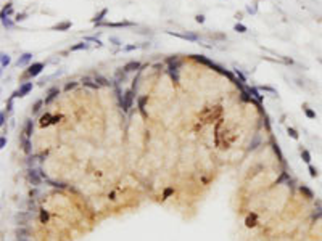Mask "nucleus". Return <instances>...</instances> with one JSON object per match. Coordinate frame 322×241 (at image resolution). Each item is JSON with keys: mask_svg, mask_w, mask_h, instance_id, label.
Returning a JSON list of instances; mask_svg holds the SVG:
<instances>
[{"mask_svg": "<svg viewBox=\"0 0 322 241\" xmlns=\"http://www.w3.org/2000/svg\"><path fill=\"white\" fill-rule=\"evenodd\" d=\"M132 100H134V90H127L121 98V106L124 111H129V108L132 106Z\"/></svg>", "mask_w": 322, "mask_h": 241, "instance_id": "nucleus-1", "label": "nucleus"}, {"mask_svg": "<svg viewBox=\"0 0 322 241\" xmlns=\"http://www.w3.org/2000/svg\"><path fill=\"white\" fill-rule=\"evenodd\" d=\"M31 90H32V82H26V84H23L16 92L13 93V97H26Z\"/></svg>", "mask_w": 322, "mask_h": 241, "instance_id": "nucleus-2", "label": "nucleus"}, {"mask_svg": "<svg viewBox=\"0 0 322 241\" xmlns=\"http://www.w3.org/2000/svg\"><path fill=\"white\" fill-rule=\"evenodd\" d=\"M42 69H43V63H34V64L29 66V69H27V76L35 77L42 73Z\"/></svg>", "mask_w": 322, "mask_h": 241, "instance_id": "nucleus-3", "label": "nucleus"}, {"mask_svg": "<svg viewBox=\"0 0 322 241\" xmlns=\"http://www.w3.org/2000/svg\"><path fill=\"white\" fill-rule=\"evenodd\" d=\"M98 26H106V27H130L134 23L130 21H119V23H98Z\"/></svg>", "mask_w": 322, "mask_h": 241, "instance_id": "nucleus-4", "label": "nucleus"}, {"mask_svg": "<svg viewBox=\"0 0 322 241\" xmlns=\"http://www.w3.org/2000/svg\"><path fill=\"white\" fill-rule=\"evenodd\" d=\"M171 35H176V37H181V39H184V40H192V42H197L198 40V35L197 34H190V32H187V34H177V32H169Z\"/></svg>", "mask_w": 322, "mask_h": 241, "instance_id": "nucleus-5", "label": "nucleus"}, {"mask_svg": "<svg viewBox=\"0 0 322 241\" xmlns=\"http://www.w3.org/2000/svg\"><path fill=\"white\" fill-rule=\"evenodd\" d=\"M27 177H29V182L32 185H39L41 183V177H39L37 171H34V169H29V172H27Z\"/></svg>", "mask_w": 322, "mask_h": 241, "instance_id": "nucleus-6", "label": "nucleus"}, {"mask_svg": "<svg viewBox=\"0 0 322 241\" xmlns=\"http://www.w3.org/2000/svg\"><path fill=\"white\" fill-rule=\"evenodd\" d=\"M31 60H32V53H24V55H21V58H18L16 66H24V64H27Z\"/></svg>", "mask_w": 322, "mask_h": 241, "instance_id": "nucleus-7", "label": "nucleus"}, {"mask_svg": "<svg viewBox=\"0 0 322 241\" xmlns=\"http://www.w3.org/2000/svg\"><path fill=\"white\" fill-rule=\"evenodd\" d=\"M139 68H140V63H139V61H129L127 64H124V68H122V69H124L126 73H130V71H136Z\"/></svg>", "mask_w": 322, "mask_h": 241, "instance_id": "nucleus-8", "label": "nucleus"}, {"mask_svg": "<svg viewBox=\"0 0 322 241\" xmlns=\"http://www.w3.org/2000/svg\"><path fill=\"white\" fill-rule=\"evenodd\" d=\"M300 155H301V159H303L306 164H311V153H309L308 149L301 147L300 148Z\"/></svg>", "mask_w": 322, "mask_h": 241, "instance_id": "nucleus-9", "label": "nucleus"}, {"mask_svg": "<svg viewBox=\"0 0 322 241\" xmlns=\"http://www.w3.org/2000/svg\"><path fill=\"white\" fill-rule=\"evenodd\" d=\"M71 27V21H63V23H58V24H55L52 29L53 31H68Z\"/></svg>", "mask_w": 322, "mask_h": 241, "instance_id": "nucleus-10", "label": "nucleus"}, {"mask_svg": "<svg viewBox=\"0 0 322 241\" xmlns=\"http://www.w3.org/2000/svg\"><path fill=\"white\" fill-rule=\"evenodd\" d=\"M300 191L303 193V195H304L308 199H312V198H314V193L311 191V188L306 187V185H300Z\"/></svg>", "mask_w": 322, "mask_h": 241, "instance_id": "nucleus-11", "label": "nucleus"}, {"mask_svg": "<svg viewBox=\"0 0 322 241\" xmlns=\"http://www.w3.org/2000/svg\"><path fill=\"white\" fill-rule=\"evenodd\" d=\"M248 93L251 95V98H256L258 101H263V95H259L258 89H254V87H248Z\"/></svg>", "mask_w": 322, "mask_h": 241, "instance_id": "nucleus-12", "label": "nucleus"}, {"mask_svg": "<svg viewBox=\"0 0 322 241\" xmlns=\"http://www.w3.org/2000/svg\"><path fill=\"white\" fill-rule=\"evenodd\" d=\"M303 111H304V114H306L308 119H316V117H317L316 111H312L311 108H308V105H303Z\"/></svg>", "mask_w": 322, "mask_h": 241, "instance_id": "nucleus-13", "label": "nucleus"}, {"mask_svg": "<svg viewBox=\"0 0 322 241\" xmlns=\"http://www.w3.org/2000/svg\"><path fill=\"white\" fill-rule=\"evenodd\" d=\"M108 13V8H103L100 13L98 15H95V16L92 18V23H95V24H98V23H102V19H103V16H105V15Z\"/></svg>", "mask_w": 322, "mask_h": 241, "instance_id": "nucleus-14", "label": "nucleus"}, {"mask_svg": "<svg viewBox=\"0 0 322 241\" xmlns=\"http://www.w3.org/2000/svg\"><path fill=\"white\" fill-rule=\"evenodd\" d=\"M87 48H89V43L81 42V43H76V45L71 47V52H79V50H87Z\"/></svg>", "mask_w": 322, "mask_h": 241, "instance_id": "nucleus-15", "label": "nucleus"}, {"mask_svg": "<svg viewBox=\"0 0 322 241\" xmlns=\"http://www.w3.org/2000/svg\"><path fill=\"white\" fill-rule=\"evenodd\" d=\"M49 124H52V116L47 113V114H43V116L41 117V125L45 127V125H49Z\"/></svg>", "mask_w": 322, "mask_h": 241, "instance_id": "nucleus-16", "label": "nucleus"}, {"mask_svg": "<svg viewBox=\"0 0 322 241\" xmlns=\"http://www.w3.org/2000/svg\"><path fill=\"white\" fill-rule=\"evenodd\" d=\"M169 74H171V77L174 79V82H179V77H177V64L169 66Z\"/></svg>", "mask_w": 322, "mask_h": 241, "instance_id": "nucleus-17", "label": "nucleus"}, {"mask_svg": "<svg viewBox=\"0 0 322 241\" xmlns=\"http://www.w3.org/2000/svg\"><path fill=\"white\" fill-rule=\"evenodd\" d=\"M148 100V97H140L139 98V109L142 114H145V101Z\"/></svg>", "mask_w": 322, "mask_h": 241, "instance_id": "nucleus-18", "label": "nucleus"}, {"mask_svg": "<svg viewBox=\"0 0 322 241\" xmlns=\"http://www.w3.org/2000/svg\"><path fill=\"white\" fill-rule=\"evenodd\" d=\"M287 133L293 138V140H298V138H300V133H298L293 127H287Z\"/></svg>", "mask_w": 322, "mask_h": 241, "instance_id": "nucleus-19", "label": "nucleus"}, {"mask_svg": "<svg viewBox=\"0 0 322 241\" xmlns=\"http://www.w3.org/2000/svg\"><path fill=\"white\" fill-rule=\"evenodd\" d=\"M234 31H237V32H240V34H243V32H246V26H243L242 23H237L235 26H234Z\"/></svg>", "mask_w": 322, "mask_h": 241, "instance_id": "nucleus-20", "label": "nucleus"}, {"mask_svg": "<svg viewBox=\"0 0 322 241\" xmlns=\"http://www.w3.org/2000/svg\"><path fill=\"white\" fill-rule=\"evenodd\" d=\"M308 171H309V175H311L312 179H316V177L319 175V172H317V169L314 167V166H311V164H308Z\"/></svg>", "mask_w": 322, "mask_h": 241, "instance_id": "nucleus-21", "label": "nucleus"}, {"mask_svg": "<svg viewBox=\"0 0 322 241\" xmlns=\"http://www.w3.org/2000/svg\"><path fill=\"white\" fill-rule=\"evenodd\" d=\"M10 61H11V60H10L8 55H7V53H2V68H7V66L10 64Z\"/></svg>", "mask_w": 322, "mask_h": 241, "instance_id": "nucleus-22", "label": "nucleus"}, {"mask_svg": "<svg viewBox=\"0 0 322 241\" xmlns=\"http://www.w3.org/2000/svg\"><path fill=\"white\" fill-rule=\"evenodd\" d=\"M2 23H3V26L8 27V29H11V27H13V23H11L10 19L5 16V15H2Z\"/></svg>", "mask_w": 322, "mask_h": 241, "instance_id": "nucleus-23", "label": "nucleus"}, {"mask_svg": "<svg viewBox=\"0 0 322 241\" xmlns=\"http://www.w3.org/2000/svg\"><path fill=\"white\" fill-rule=\"evenodd\" d=\"M259 90H264V92H271L272 95H277V90L272 89V87H269V85H261Z\"/></svg>", "mask_w": 322, "mask_h": 241, "instance_id": "nucleus-24", "label": "nucleus"}, {"mask_svg": "<svg viewBox=\"0 0 322 241\" xmlns=\"http://www.w3.org/2000/svg\"><path fill=\"white\" fill-rule=\"evenodd\" d=\"M84 40H85V42H95L98 47H102V45H103V43H102L100 40H98L97 37H90V35H89V37H84Z\"/></svg>", "mask_w": 322, "mask_h": 241, "instance_id": "nucleus-25", "label": "nucleus"}, {"mask_svg": "<svg viewBox=\"0 0 322 241\" xmlns=\"http://www.w3.org/2000/svg\"><path fill=\"white\" fill-rule=\"evenodd\" d=\"M31 133H32V122L27 121V124H26V137L29 138V137H31Z\"/></svg>", "mask_w": 322, "mask_h": 241, "instance_id": "nucleus-26", "label": "nucleus"}, {"mask_svg": "<svg viewBox=\"0 0 322 241\" xmlns=\"http://www.w3.org/2000/svg\"><path fill=\"white\" fill-rule=\"evenodd\" d=\"M23 143H24V151L26 153H31V143H29V138H23Z\"/></svg>", "mask_w": 322, "mask_h": 241, "instance_id": "nucleus-27", "label": "nucleus"}, {"mask_svg": "<svg viewBox=\"0 0 322 241\" xmlns=\"http://www.w3.org/2000/svg\"><path fill=\"white\" fill-rule=\"evenodd\" d=\"M58 95V89H52L50 90V95H49V98H47V101H50V100H53L55 97Z\"/></svg>", "mask_w": 322, "mask_h": 241, "instance_id": "nucleus-28", "label": "nucleus"}, {"mask_svg": "<svg viewBox=\"0 0 322 241\" xmlns=\"http://www.w3.org/2000/svg\"><path fill=\"white\" fill-rule=\"evenodd\" d=\"M82 84L87 85V87H92V89H97V87H98V84H92L89 79H82Z\"/></svg>", "mask_w": 322, "mask_h": 241, "instance_id": "nucleus-29", "label": "nucleus"}, {"mask_svg": "<svg viewBox=\"0 0 322 241\" xmlns=\"http://www.w3.org/2000/svg\"><path fill=\"white\" fill-rule=\"evenodd\" d=\"M95 81H97V82H98V84H100V85H110V82L106 81V79L100 77V76H97V79H95Z\"/></svg>", "mask_w": 322, "mask_h": 241, "instance_id": "nucleus-30", "label": "nucleus"}, {"mask_svg": "<svg viewBox=\"0 0 322 241\" xmlns=\"http://www.w3.org/2000/svg\"><path fill=\"white\" fill-rule=\"evenodd\" d=\"M172 193H174V188H171V187H169V188H166V190H164V195H163V198H164V199H166V198H169V196L172 195Z\"/></svg>", "mask_w": 322, "mask_h": 241, "instance_id": "nucleus-31", "label": "nucleus"}, {"mask_svg": "<svg viewBox=\"0 0 322 241\" xmlns=\"http://www.w3.org/2000/svg\"><path fill=\"white\" fill-rule=\"evenodd\" d=\"M137 48H140V45H126L124 52H132V50H137Z\"/></svg>", "mask_w": 322, "mask_h": 241, "instance_id": "nucleus-32", "label": "nucleus"}, {"mask_svg": "<svg viewBox=\"0 0 322 241\" xmlns=\"http://www.w3.org/2000/svg\"><path fill=\"white\" fill-rule=\"evenodd\" d=\"M41 106H42V100H39V101H35V105L32 106V113H37L39 109H41Z\"/></svg>", "mask_w": 322, "mask_h": 241, "instance_id": "nucleus-33", "label": "nucleus"}, {"mask_svg": "<svg viewBox=\"0 0 322 241\" xmlns=\"http://www.w3.org/2000/svg\"><path fill=\"white\" fill-rule=\"evenodd\" d=\"M41 220H42V223H45L47 220H49V214H47L45 211H42V214H41Z\"/></svg>", "mask_w": 322, "mask_h": 241, "instance_id": "nucleus-34", "label": "nucleus"}, {"mask_svg": "<svg viewBox=\"0 0 322 241\" xmlns=\"http://www.w3.org/2000/svg\"><path fill=\"white\" fill-rule=\"evenodd\" d=\"M235 74H237V77L240 79V82H245V81H246V79H245V76H243V74H242L238 69H235Z\"/></svg>", "mask_w": 322, "mask_h": 241, "instance_id": "nucleus-35", "label": "nucleus"}, {"mask_svg": "<svg viewBox=\"0 0 322 241\" xmlns=\"http://www.w3.org/2000/svg\"><path fill=\"white\" fill-rule=\"evenodd\" d=\"M23 19H26V15L24 13H18L16 18H15V21H23Z\"/></svg>", "mask_w": 322, "mask_h": 241, "instance_id": "nucleus-36", "label": "nucleus"}, {"mask_svg": "<svg viewBox=\"0 0 322 241\" xmlns=\"http://www.w3.org/2000/svg\"><path fill=\"white\" fill-rule=\"evenodd\" d=\"M110 42H113L114 45H121V40L118 37H110Z\"/></svg>", "mask_w": 322, "mask_h": 241, "instance_id": "nucleus-37", "label": "nucleus"}, {"mask_svg": "<svg viewBox=\"0 0 322 241\" xmlns=\"http://www.w3.org/2000/svg\"><path fill=\"white\" fill-rule=\"evenodd\" d=\"M5 145H7V138L2 135V138H0V148H5Z\"/></svg>", "mask_w": 322, "mask_h": 241, "instance_id": "nucleus-38", "label": "nucleus"}, {"mask_svg": "<svg viewBox=\"0 0 322 241\" xmlns=\"http://www.w3.org/2000/svg\"><path fill=\"white\" fill-rule=\"evenodd\" d=\"M195 19H197V23H205V16H203V15H197Z\"/></svg>", "mask_w": 322, "mask_h": 241, "instance_id": "nucleus-39", "label": "nucleus"}, {"mask_svg": "<svg viewBox=\"0 0 322 241\" xmlns=\"http://www.w3.org/2000/svg\"><path fill=\"white\" fill-rule=\"evenodd\" d=\"M76 85H77L76 82H71V84H66V87H65V89H66V90H71V89H74Z\"/></svg>", "mask_w": 322, "mask_h": 241, "instance_id": "nucleus-40", "label": "nucleus"}, {"mask_svg": "<svg viewBox=\"0 0 322 241\" xmlns=\"http://www.w3.org/2000/svg\"><path fill=\"white\" fill-rule=\"evenodd\" d=\"M322 215V209H319V212H316V214L312 215V219H319V217Z\"/></svg>", "mask_w": 322, "mask_h": 241, "instance_id": "nucleus-41", "label": "nucleus"}, {"mask_svg": "<svg viewBox=\"0 0 322 241\" xmlns=\"http://www.w3.org/2000/svg\"><path fill=\"white\" fill-rule=\"evenodd\" d=\"M246 10H248L250 13H256V7H253V8H251V7H248V8H246Z\"/></svg>", "mask_w": 322, "mask_h": 241, "instance_id": "nucleus-42", "label": "nucleus"}, {"mask_svg": "<svg viewBox=\"0 0 322 241\" xmlns=\"http://www.w3.org/2000/svg\"><path fill=\"white\" fill-rule=\"evenodd\" d=\"M16 241H26V240H24V238H18Z\"/></svg>", "mask_w": 322, "mask_h": 241, "instance_id": "nucleus-43", "label": "nucleus"}]
</instances>
